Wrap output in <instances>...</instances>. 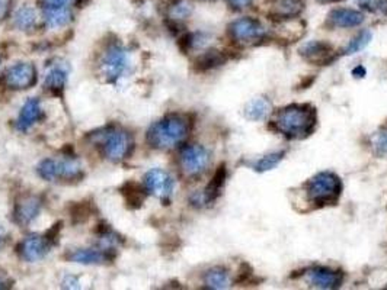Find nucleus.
I'll list each match as a JSON object with an SVG mask.
<instances>
[{"label": "nucleus", "instance_id": "obj_15", "mask_svg": "<svg viewBox=\"0 0 387 290\" xmlns=\"http://www.w3.org/2000/svg\"><path fill=\"white\" fill-rule=\"evenodd\" d=\"M364 22V15L360 10L349 8H336L328 15V24L332 28H355Z\"/></svg>", "mask_w": 387, "mask_h": 290}, {"label": "nucleus", "instance_id": "obj_7", "mask_svg": "<svg viewBox=\"0 0 387 290\" xmlns=\"http://www.w3.org/2000/svg\"><path fill=\"white\" fill-rule=\"evenodd\" d=\"M179 161L185 174L199 176L210 166V153L203 145H188L182 150Z\"/></svg>", "mask_w": 387, "mask_h": 290}, {"label": "nucleus", "instance_id": "obj_22", "mask_svg": "<svg viewBox=\"0 0 387 290\" xmlns=\"http://www.w3.org/2000/svg\"><path fill=\"white\" fill-rule=\"evenodd\" d=\"M230 276L229 273L222 268V267H214L211 270H208L204 275V284L208 289H215V290H222V289H227L230 286Z\"/></svg>", "mask_w": 387, "mask_h": 290}, {"label": "nucleus", "instance_id": "obj_4", "mask_svg": "<svg viewBox=\"0 0 387 290\" xmlns=\"http://www.w3.org/2000/svg\"><path fill=\"white\" fill-rule=\"evenodd\" d=\"M38 174L44 180L54 182L57 179H76L82 171V166L74 158L66 160H44L37 167Z\"/></svg>", "mask_w": 387, "mask_h": 290}, {"label": "nucleus", "instance_id": "obj_6", "mask_svg": "<svg viewBox=\"0 0 387 290\" xmlns=\"http://www.w3.org/2000/svg\"><path fill=\"white\" fill-rule=\"evenodd\" d=\"M102 147L108 160L121 161L130 154V150L133 148V139L126 131L113 130L104 134Z\"/></svg>", "mask_w": 387, "mask_h": 290}, {"label": "nucleus", "instance_id": "obj_36", "mask_svg": "<svg viewBox=\"0 0 387 290\" xmlns=\"http://www.w3.org/2000/svg\"><path fill=\"white\" fill-rule=\"evenodd\" d=\"M352 74H354L355 77H364V76H365V69H364L363 66H360V67H357V69H354V70H352Z\"/></svg>", "mask_w": 387, "mask_h": 290}, {"label": "nucleus", "instance_id": "obj_28", "mask_svg": "<svg viewBox=\"0 0 387 290\" xmlns=\"http://www.w3.org/2000/svg\"><path fill=\"white\" fill-rule=\"evenodd\" d=\"M371 147H373L376 155L387 158V128H383L371 137Z\"/></svg>", "mask_w": 387, "mask_h": 290}, {"label": "nucleus", "instance_id": "obj_13", "mask_svg": "<svg viewBox=\"0 0 387 290\" xmlns=\"http://www.w3.org/2000/svg\"><path fill=\"white\" fill-rule=\"evenodd\" d=\"M307 280L318 289H336L343 283V275L328 267H315L307 271Z\"/></svg>", "mask_w": 387, "mask_h": 290}, {"label": "nucleus", "instance_id": "obj_23", "mask_svg": "<svg viewBox=\"0 0 387 290\" xmlns=\"http://www.w3.org/2000/svg\"><path fill=\"white\" fill-rule=\"evenodd\" d=\"M37 18L38 16L35 9L29 6H22L13 15V25L21 31H29L35 26Z\"/></svg>", "mask_w": 387, "mask_h": 290}, {"label": "nucleus", "instance_id": "obj_25", "mask_svg": "<svg viewBox=\"0 0 387 290\" xmlns=\"http://www.w3.org/2000/svg\"><path fill=\"white\" fill-rule=\"evenodd\" d=\"M66 83H67V70L61 66L53 67L49 71L47 77H45V86L54 92L63 90Z\"/></svg>", "mask_w": 387, "mask_h": 290}, {"label": "nucleus", "instance_id": "obj_26", "mask_svg": "<svg viewBox=\"0 0 387 290\" xmlns=\"http://www.w3.org/2000/svg\"><path fill=\"white\" fill-rule=\"evenodd\" d=\"M284 158V153L283 151H277V153H270L264 157H261L259 160H256L255 163L252 164V169L258 173H265L270 171L272 169H275L280 161Z\"/></svg>", "mask_w": 387, "mask_h": 290}, {"label": "nucleus", "instance_id": "obj_10", "mask_svg": "<svg viewBox=\"0 0 387 290\" xmlns=\"http://www.w3.org/2000/svg\"><path fill=\"white\" fill-rule=\"evenodd\" d=\"M37 80V70L29 62H18L15 66L9 67L5 74V83L8 87L15 90H22L29 89L33 85H35Z\"/></svg>", "mask_w": 387, "mask_h": 290}, {"label": "nucleus", "instance_id": "obj_3", "mask_svg": "<svg viewBox=\"0 0 387 290\" xmlns=\"http://www.w3.org/2000/svg\"><path fill=\"white\" fill-rule=\"evenodd\" d=\"M343 183L331 171H322L312 177L307 183V196L316 205L335 203L340 196Z\"/></svg>", "mask_w": 387, "mask_h": 290}, {"label": "nucleus", "instance_id": "obj_20", "mask_svg": "<svg viewBox=\"0 0 387 290\" xmlns=\"http://www.w3.org/2000/svg\"><path fill=\"white\" fill-rule=\"evenodd\" d=\"M271 112V103L264 98H255L245 106V117L252 122L265 119Z\"/></svg>", "mask_w": 387, "mask_h": 290}, {"label": "nucleus", "instance_id": "obj_21", "mask_svg": "<svg viewBox=\"0 0 387 290\" xmlns=\"http://www.w3.org/2000/svg\"><path fill=\"white\" fill-rule=\"evenodd\" d=\"M224 180H226V167L222 166V167H219L217 171H215L210 185L206 187L203 196L199 198L201 201H203V203H210L220 195V190L224 185Z\"/></svg>", "mask_w": 387, "mask_h": 290}, {"label": "nucleus", "instance_id": "obj_34", "mask_svg": "<svg viewBox=\"0 0 387 290\" xmlns=\"http://www.w3.org/2000/svg\"><path fill=\"white\" fill-rule=\"evenodd\" d=\"M9 9V0H0V19L8 13Z\"/></svg>", "mask_w": 387, "mask_h": 290}, {"label": "nucleus", "instance_id": "obj_19", "mask_svg": "<svg viewBox=\"0 0 387 290\" xmlns=\"http://www.w3.org/2000/svg\"><path fill=\"white\" fill-rule=\"evenodd\" d=\"M73 18L72 10L66 6H47L44 10V22L50 28H61L66 26Z\"/></svg>", "mask_w": 387, "mask_h": 290}, {"label": "nucleus", "instance_id": "obj_5", "mask_svg": "<svg viewBox=\"0 0 387 290\" xmlns=\"http://www.w3.org/2000/svg\"><path fill=\"white\" fill-rule=\"evenodd\" d=\"M229 31L231 38L243 45L259 42L265 37V28L262 26L258 19L249 18V16H245V18H239L231 22Z\"/></svg>", "mask_w": 387, "mask_h": 290}, {"label": "nucleus", "instance_id": "obj_33", "mask_svg": "<svg viewBox=\"0 0 387 290\" xmlns=\"http://www.w3.org/2000/svg\"><path fill=\"white\" fill-rule=\"evenodd\" d=\"M251 2H252V0H230V3L233 5L235 8H239V9L246 8L247 5H251Z\"/></svg>", "mask_w": 387, "mask_h": 290}, {"label": "nucleus", "instance_id": "obj_12", "mask_svg": "<svg viewBox=\"0 0 387 290\" xmlns=\"http://www.w3.org/2000/svg\"><path fill=\"white\" fill-rule=\"evenodd\" d=\"M21 257L28 263L42 260L50 251V239L47 237L31 235L21 243Z\"/></svg>", "mask_w": 387, "mask_h": 290}, {"label": "nucleus", "instance_id": "obj_11", "mask_svg": "<svg viewBox=\"0 0 387 290\" xmlns=\"http://www.w3.org/2000/svg\"><path fill=\"white\" fill-rule=\"evenodd\" d=\"M299 53L308 62L319 64V66L329 64L335 58L334 48L323 41H308L300 46Z\"/></svg>", "mask_w": 387, "mask_h": 290}, {"label": "nucleus", "instance_id": "obj_9", "mask_svg": "<svg viewBox=\"0 0 387 290\" xmlns=\"http://www.w3.org/2000/svg\"><path fill=\"white\" fill-rule=\"evenodd\" d=\"M129 66L130 58L127 51L121 46H111L102 58V74L106 78L115 80L127 71Z\"/></svg>", "mask_w": 387, "mask_h": 290}, {"label": "nucleus", "instance_id": "obj_16", "mask_svg": "<svg viewBox=\"0 0 387 290\" xmlns=\"http://www.w3.org/2000/svg\"><path fill=\"white\" fill-rule=\"evenodd\" d=\"M42 118V108L38 99L31 98L25 102V105L21 109V114L18 117L17 121V128L18 131L25 133L28 131L31 126H33L35 122H38Z\"/></svg>", "mask_w": 387, "mask_h": 290}, {"label": "nucleus", "instance_id": "obj_14", "mask_svg": "<svg viewBox=\"0 0 387 290\" xmlns=\"http://www.w3.org/2000/svg\"><path fill=\"white\" fill-rule=\"evenodd\" d=\"M67 259L72 263H79L85 266H101L106 262L113 260V255L110 251H105L102 248H76L73 250Z\"/></svg>", "mask_w": 387, "mask_h": 290}, {"label": "nucleus", "instance_id": "obj_35", "mask_svg": "<svg viewBox=\"0 0 387 290\" xmlns=\"http://www.w3.org/2000/svg\"><path fill=\"white\" fill-rule=\"evenodd\" d=\"M69 0H45V3L49 6H61V5H66Z\"/></svg>", "mask_w": 387, "mask_h": 290}, {"label": "nucleus", "instance_id": "obj_30", "mask_svg": "<svg viewBox=\"0 0 387 290\" xmlns=\"http://www.w3.org/2000/svg\"><path fill=\"white\" fill-rule=\"evenodd\" d=\"M127 190L129 191H124V193H126L127 202L130 205H134V206H140V203L143 202V193L138 189L131 190V185H127Z\"/></svg>", "mask_w": 387, "mask_h": 290}, {"label": "nucleus", "instance_id": "obj_37", "mask_svg": "<svg viewBox=\"0 0 387 290\" xmlns=\"http://www.w3.org/2000/svg\"><path fill=\"white\" fill-rule=\"evenodd\" d=\"M3 244H5V232L0 230V250H2Z\"/></svg>", "mask_w": 387, "mask_h": 290}, {"label": "nucleus", "instance_id": "obj_29", "mask_svg": "<svg viewBox=\"0 0 387 290\" xmlns=\"http://www.w3.org/2000/svg\"><path fill=\"white\" fill-rule=\"evenodd\" d=\"M191 5L188 2H185V0H178V2H175L172 5V8H170V18L175 19V21H181V19H185V18H188V16L191 15Z\"/></svg>", "mask_w": 387, "mask_h": 290}, {"label": "nucleus", "instance_id": "obj_32", "mask_svg": "<svg viewBox=\"0 0 387 290\" xmlns=\"http://www.w3.org/2000/svg\"><path fill=\"white\" fill-rule=\"evenodd\" d=\"M373 10H379L380 13L387 16V0H374Z\"/></svg>", "mask_w": 387, "mask_h": 290}, {"label": "nucleus", "instance_id": "obj_18", "mask_svg": "<svg viewBox=\"0 0 387 290\" xmlns=\"http://www.w3.org/2000/svg\"><path fill=\"white\" fill-rule=\"evenodd\" d=\"M303 10L302 0H274L271 15L278 19H293Z\"/></svg>", "mask_w": 387, "mask_h": 290}, {"label": "nucleus", "instance_id": "obj_8", "mask_svg": "<svg viewBox=\"0 0 387 290\" xmlns=\"http://www.w3.org/2000/svg\"><path fill=\"white\" fill-rule=\"evenodd\" d=\"M143 182L146 190L159 199L170 198L175 189L174 177L162 169H153L147 171Z\"/></svg>", "mask_w": 387, "mask_h": 290}, {"label": "nucleus", "instance_id": "obj_31", "mask_svg": "<svg viewBox=\"0 0 387 290\" xmlns=\"http://www.w3.org/2000/svg\"><path fill=\"white\" fill-rule=\"evenodd\" d=\"M63 287H69V289H77V287H81V283L79 280H77V278H73V276H69L63 280Z\"/></svg>", "mask_w": 387, "mask_h": 290}, {"label": "nucleus", "instance_id": "obj_1", "mask_svg": "<svg viewBox=\"0 0 387 290\" xmlns=\"http://www.w3.org/2000/svg\"><path fill=\"white\" fill-rule=\"evenodd\" d=\"M318 118L315 108L308 105H290L275 115L274 128L288 138H304L313 133Z\"/></svg>", "mask_w": 387, "mask_h": 290}, {"label": "nucleus", "instance_id": "obj_2", "mask_svg": "<svg viewBox=\"0 0 387 290\" xmlns=\"http://www.w3.org/2000/svg\"><path fill=\"white\" fill-rule=\"evenodd\" d=\"M188 135V122L183 117L169 115L153 123L147 133V141L153 148L169 150L181 144Z\"/></svg>", "mask_w": 387, "mask_h": 290}, {"label": "nucleus", "instance_id": "obj_27", "mask_svg": "<svg viewBox=\"0 0 387 290\" xmlns=\"http://www.w3.org/2000/svg\"><path fill=\"white\" fill-rule=\"evenodd\" d=\"M224 62V57L220 51H207L204 53L203 56H201L198 60H197V69L201 70V71H204V70H210L213 67H217L220 66V64Z\"/></svg>", "mask_w": 387, "mask_h": 290}, {"label": "nucleus", "instance_id": "obj_17", "mask_svg": "<svg viewBox=\"0 0 387 290\" xmlns=\"http://www.w3.org/2000/svg\"><path fill=\"white\" fill-rule=\"evenodd\" d=\"M40 211L41 201L35 196H26L15 207V221L19 225H28L38 216Z\"/></svg>", "mask_w": 387, "mask_h": 290}, {"label": "nucleus", "instance_id": "obj_38", "mask_svg": "<svg viewBox=\"0 0 387 290\" xmlns=\"http://www.w3.org/2000/svg\"><path fill=\"white\" fill-rule=\"evenodd\" d=\"M6 284H8V283H6L5 280H2V279H0V289H6V287H8Z\"/></svg>", "mask_w": 387, "mask_h": 290}, {"label": "nucleus", "instance_id": "obj_24", "mask_svg": "<svg viewBox=\"0 0 387 290\" xmlns=\"http://www.w3.org/2000/svg\"><path fill=\"white\" fill-rule=\"evenodd\" d=\"M371 40H373V34H371V31L363 29L344 48V56H354V54L363 51L364 48L371 42Z\"/></svg>", "mask_w": 387, "mask_h": 290}]
</instances>
